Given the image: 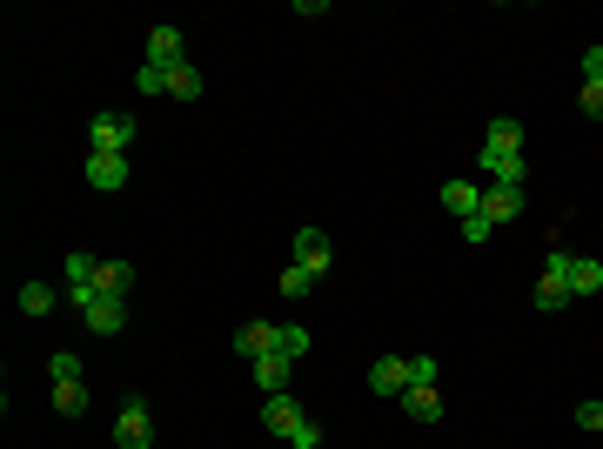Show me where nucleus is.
I'll return each mask as SVG.
<instances>
[{
	"label": "nucleus",
	"instance_id": "f257e3e1",
	"mask_svg": "<svg viewBox=\"0 0 603 449\" xmlns=\"http://www.w3.org/2000/svg\"><path fill=\"white\" fill-rule=\"evenodd\" d=\"M262 423H268V436H282L289 449H315V443H322V429L302 416V403H295V396H268V403H262Z\"/></svg>",
	"mask_w": 603,
	"mask_h": 449
},
{
	"label": "nucleus",
	"instance_id": "f03ea898",
	"mask_svg": "<svg viewBox=\"0 0 603 449\" xmlns=\"http://www.w3.org/2000/svg\"><path fill=\"white\" fill-rule=\"evenodd\" d=\"M114 449H155V416H148L141 396H128L121 416H114Z\"/></svg>",
	"mask_w": 603,
	"mask_h": 449
},
{
	"label": "nucleus",
	"instance_id": "7ed1b4c3",
	"mask_svg": "<svg viewBox=\"0 0 603 449\" xmlns=\"http://www.w3.org/2000/svg\"><path fill=\"white\" fill-rule=\"evenodd\" d=\"M128 141H134V121L128 114H94L88 121V155H128Z\"/></svg>",
	"mask_w": 603,
	"mask_h": 449
},
{
	"label": "nucleus",
	"instance_id": "20e7f679",
	"mask_svg": "<svg viewBox=\"0 0 603 449\" xmlns=\"http://www.w3.org/2000/svg\"><path fill=\"white\" fill-rule=\"evenodd\" d=\"M81 322H88V336H121L128 329V302L121 295H94L88 309H81Z\"/></svg>",
	"mask_w": 603,
	"mask_h": 449
},
{
	"label": "nucleus",
	"instance_id": "39448f33",
	"mask_svg": "<svg viewBox=\"0 0 603 449\" xmlns=\"http://www.w3.org/2000/svg\"><path fill=\"white\" fill-rule=\"evenodd\" d=\"M295 262H302V269H315V275H329L335 269L329 235H322V228H302V235H295Z\"/></svg>",
	"mask_w": 603,
	"mask_h": 449
},
{
	"label": "nucleus",
	"instance_id": "423d86ee",
	"mask_svg": "<svg viewBox=\"0 0 603 449\" xmlns=\"http://www.w3.org/2000/svg\"><path fill=\"white\" fill-rule=\"evenodd\" d=\"M496 155H523V121H490V135H483V155L476 161H496Z\"/></svg>",
	"mask_w": 603,
	"mask_h": 449
},
{
	"label": "nucleus",
	"instance_id": "0eeeda50",
	"mask_svg": "<svg viewBox=\"0 0 603 449\" xmlns=\"http://www.w3.org/2000/svg\"><path fill=\"white\" fill-rule=\"evenodd\" d=\"M289 356H262V362H248V376H255V389L262 396H289Z\"/></svg>",
	"mask_w": 603,
	"mask_h": 449
},
{
	"label": "nucleus",
	"instance_id": "6e6552de",
	"mask_svg": "<svg viewBox=\"0 0 603 449\" xmlns=\"http://www.w3.org/2000/svg\"><path fill=\"white\" fill-rule=\"evenodd\" d=\"M228 349H235L242 362H262V356H275V322H248V329H242L235 342H228Z\"/></svg>",
	"mask_w": 603,
	"mask_h": 449
},
{
	"label": "nucleus",
	"instance_id": "1a4fd4ad",
	"mask_svg": "<svg viewBox=\"0 0 603 449\" xmlns=\"http://www.w3.org/2000/svg\"><path fill=\"white\" fill-rule=\"evenodd\" d=\"M88 181L101 188V195L128 188V155H88Z\"/></svg>",
	"mask_w": 603,
	"mask_h": 449
},
{
	"label": "nucleus",
	"instance_id": "9d476101",
	"mask_svg": "<svg viewBox=\"0 0 603 449\" xmlns=\"http://www.w3.org/2000/svg\"><path fill=\"white\" fill-rule=\"evenodd\" d=\"M148 61H161V68H188V47H181V27H155V34H148Z\"/></svg>",
	"mask_w": 603,
	"mask_h": 449
},
{
	"label": "nucleus",
	"instance_id": "9b49d317",
	"mask_svg": "<svg viewBox=\"0 0 603 449\" xmlns=\"http://www.w3.org/2000/svg\"><path fill=\"white\" fill-rule=\"evenodd\" d=\"M483 215H490V222H516V215H523V188L490 181V188H483Z\"/></svg>",
	"mask_w": 603,
	"mask_h": 449
},
{
	"label": "nucleus",
	"instance_id": "f8f14e48",
	"mask_svg": "<svg viewBox=\"0 0 603 449\" xmlns=\"http://www.w3.org/2000/svg\"><path fill=\"white\" fill-rule=\"evenodd\" d=\"M369 389H376V396H402V389H409V362H402V356H382L376 369H369Z\"/></svg>",
	"mask_w": 603,
	"mask_h": 449
},
{
	"label": "nucleus",
	"instance_id": "ddd939ff",
	"mask_svg": "<svg viewBox=\"0 0 603 449\" xmlns=\"http://www.w3.org/2000/svg\"><path fill=\"white\" fill-rule=\"evenodd\" d=\"M402 409L416 416V423H443V389L429 382V389H402Z\"/></svg>",
	"mask_w": 603,
	"mask_h": 449
},
{
	"label": "nucleus",
	"instance_id": "4468645a",
	"mask_svg": "<svg viewBox=\"0 0 603 449\" xmlns=\"http://www.w3.org/2000/svg\"><path fill=\"white\" fill-rule=\"evenodd\" d=\"M483 175L503 181V188H523V181H530V161L523 155H496V161H483Z\"/></svg>",
	"mask_w": 603,
	"mask_h": 449
},
{
	"label": "nucleus",
	"instance_id": "2eb2a0df",
	"mask_svg": "<svg viewBox=\"0 0 603 449\" xmlns=\"http://www.w3.org/2000/svg\"><path fill=\"white\" fill-rule=\"evenodd\" d=\"M443 208H449V215H463V222H469V215L483 208V188H469V181H449V188H443Z\"/></svg>",
	"mask_w": 603,
	"mask_h": 449
},
{
	"label": "nucleus",
	"instance_id": "dca6fc26",
	"mask_svg": "<svg viewBox=\"0 0 603 449\" xmlns=\"http://www.w3.org/2000/svg\"><path fill=\"white\" fill-rule=\"evenodd\" d=\"M597 289H603V262L577 255V262H570V295H597Z\"/></svg>",
	"mask_w": 603,
	"mask_h": 449
},
{
	"label": "nucleus",
	"instance_id": "f3484780",
	"mask_svg": "<svg viewBox=\"0 0 603 449\" xmlns=\"http://www.w3.org/2000/svg\"><path fill=\"white\" fill-rule=\"evenodd\" d=\"M14 302H21V315H47L54 302H61V289H47V282H21V295H14Z\"/></svg>",
	"mask_w": 603,
	"mask_h": 449
},
{
	"label": "nucleus",
	"instance_id": "a211bd4d",
	"mask_svg": "<svg viewBox=\"0 0 603 449\" xmlns=\"http://www.w3.org/2000/svg\"><path fill=\"white\" fill-rule=\"evenodd\" d=\"M309 342H315V336L302 329V322H282V329H275V356L295 362V356H309Z\"/></svg>",
	"mask_w": 603,
	"mask_h": 449
},
{
	"label": "nucleus",
	"instance_id": "6ab92c4d",
	"mask_svg": "<svg viewBox=\"0 0 603 449\" xmlns=\"http://www.w3.org/2000/svg\"><path fill=\"white\" fill-rule=\"evenodd\" d=\"M47 376H54V389L81 382V356H74V349H54V356H47Z\"/></svg>",
	"mask_w": 603,
	"mask_h": 449
},
{
	"label": "nucleus",
	"instance_id": "aec40b11",
	"mask_svg": "<svg viewBox=\"0 0 603 449\" xmlns=\"http://www.w3.org/2000/svg\"><path fill=\"white\" fill-rule=\"evenodd\" d=\"M128 289H134L128 262H101V295H121V302H128Z\"/></svg>",
	"mask_w": 603,
	"mask_h": 449
},
{
	"label": "nucleus",
	"instance_id": "412c9836",
	"mask_svg": "<svg viewBox=\"0 0 603 449\" xmlns=\"http://www.w3.org/2000/svg\"><path fill=\"white\" fill-rule=\"evenodd\" d=\"M168 81H175V68H161V61H141V74H134L141 94H168Z\"/></svg>",
	"mask_w": 603,
	"mask_h": 449
},
{
	"label": "nucleus",
	"instance_id": "4be33fe9",
	"mask_svg": "<svg viewBox=\"0 0 603 449\" xmlns=\"http://www.w3.org/2000/svg\"><path fill=\"white\" fill-rule=\"evenodd\" d=\"M54 409H61L67 423H74V416H88V389H81V382H67V389H54Z\"/></svg>",
	"mask_w": 603,
	"mask_h": 449
},
{
	"label": "nucleus",
	"instance_id": "5701e85b",
	"mask_svg": "<svg viewBox=\"0 0 603 449\" xmlns=\"http://www.w3.org/2000/svg\"><path fill=\"white\" fill-rule=\"evenodd\" d=\"M282 295H295V302H302V295H315V269L289 262V269H282Z\"/></svg>",
	"mask_w": 603,
	"mask_h": 449
},
{
	"label": "nucleus",
	"instance_id": "b1692460",
	"mask_svg": "<svg viewBox=\"0 0 603 449\" xmlns=\"http://www.w3.org/2000/svg\"><path fill=\"white\" fill-rule=\"evenodd\" d=\"M563 302H570V289H563V282H550V275H543V282H536V309H543V315H557Z\"/></svg>",
	"mask_w": 603,
	"mask_h": 449
},
{
	"label": "nucleus",
	"instance_id": "393cba45",
	"mask_svg": "<svg viewBox=\"0 0 603 449\" xmlns=\"http://www.w3.org/2000/svg\"><path fill=\"white\" fill-rule=\"evenodd\" d=\"M168 94H175V101H201V74H195V68H175Z\"/></svg>",
	"mask_w": 603,
	"mask_h": 449
},
{
	"label": "nucleus",
	"instance_id": "a878e982",
	"mask_svg": "<svg viewBox=\"0 0 603 449\" xmlns=\"http://www.w3.org/2000/svg\"><path fill=\"white\" fill-rule=\"evenodd\" d=\"M436 382V356H409V389H429Z\"/></svg>",
	"mask_w": 603,
	"mask_h": 449
},
{
	"label": "nucleus",
	"instance_id": "bb28decb",
	"mask_svg": "<svg viewBox=\"0 0 603 449\" xmlns=\"http://www.w3.org/2000/svg\"><path fill=\"white\" fill-rule=\"evenodd\" d=\"M490 235H496V222H490V215H483V208H476V215H469V222H463V242H490Z\"/></svg>",
	"mask_w": 603,
	"mask_h": 449
},
{
	"label": "nucleus",
	"instance_id": "cd10ccee",
	"mask_svg": "<svg viewBox=\"0 0 603 449\" xmlns=\"http://www.w3.org/2000/svg\"><path fill=\"white\" fill-rule=\"evenodd\" d=\"M583 81H597V88H603V41L583 47Z\"/></svg>",
	"mask_w": 603,
	"mask_h": 449
},
{
	"label": "nucleus",
	"instance_id": "c85d7f7f",
	"mask_svg": "<svg viewBox=\"0 0 603 449\" xmlns=\"http://www.w3.org/2000/svg\"><path fill=\"white\" fill-rule=\"evenodd\" d=\"M577 101H583V114H590V121H603V88H597V81H583Z\"/></svg>",
	"mask_w": 603,
	"mask_h": 449
},
{
	"label": "nucleus",
	"instance_id": "c756f323",
	"mask_svg": "<svg viewBox=\"0 0 603 449\" xmlns=\"http://www.w3.org/2000/svg\"><path fill=\"white\" fill-rule=\"evenodd\" d=\"M577 429H603V403H577Z\"/></svg>",
	"mask_w": 603,
	"mask_h": 449
}]
</instances>
